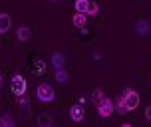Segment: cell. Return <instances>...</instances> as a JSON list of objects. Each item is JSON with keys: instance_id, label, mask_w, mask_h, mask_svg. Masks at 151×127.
I'll list each match as a JSON object with an SVG mask.
<instances>
[{"instance_id": "cell-8", "label": "cell", "mask_w": 151, "mask_h": 127, "mask_svg": "<svg viewBox=\"0 0 151 127\" xmlns=\"http://www.w3.org/2000/svg\"><path fill=\"white\" fill-rule=\"evenodd\" d=\"M135 32H137V36H147L151 32V26L147 20H137L135 22Z\"/></svg>"}, {"instance_id": "cell-13", "label": "cell", "mask_w": 151, "mask_h": 127, "mask_svg": "<svg viewBox=\"0 0 151 127\" xmlns=\"http://www.w3.org/2000/svg\"><path fill=\"white\" fill-rule=\"evenodd\" d=\"M115 109H117V113H121V115H125V113H129V111H131V109H129V105L125 103L123 95H119L117 99H115Z\"/></svg>"}, {"instance_id": "cell-7", "label": "cell", "mask_w": 151, "mask_h": 127, "mask_svg": "<svg viewBox=\"0 0 151 127\" xmlns=\"http://www.w3.org/2000/svg\"><path fill=\"white\" fill-rule=\"evenodd\" d=\"M12 26V18L6 14V12H0V34H6Z\"/></svg>"}, {"instance_id": "cell-21", "label": "cell", "mask_w": 151, "mask_h": 127, "mask_svg": "<svg viewBox=\"0 0 151 127\" xmlns=\"http://www.w3.org/2000/svg\"><path fill=\"white\" fill-rule=\"evenodd\" d=\"M2 82H4V77H2V74H0V88H2Z\"/></svg>"}, {"instance_id": "cell-19", "label": "cell", "mask_w": 151, "mask_h": 127, "mask_svg": "<svg viewBox=\"0 0 151 127\" xmlns=\"http://www.w3.org/2000/svg\"><path fill=\"white\" fill-rule=\"evenodd\" d=\"M16 97H18V105H20V107H24V109H28V105H30L28 95H26V93H22V95H16Z\"/></svg>"}, {"instance_id": "cell-1", "label": "cell", "mask_w": 151, "mask_h": 127, "mask_svg": "<svg viewBox=\"0 0 151 127\" xmlns=\"http://www.w3.org/2000/svg\"><path fill=\"white\" fill-rule=\"evenodd\" d=\"M36 97H38V101H42V103H50V101L56 99V93H54L50 83H40L36 88Z\"/></svg>"}, {"instance_id": "cell-4", "label": "cell", "mask_w": 151, "mask_h": 127, "mask_svg": "<svg viewBox=\"0 0 151 127\" xmlns=\"http://www.w3.org/2000/svg\"><path fill=\"white\" fill-rule=\"evenodd\" d=\"M121 95H123V99H125V103L129 105V109H131V111H133L137 105H139V93H137L135 90H131V88H125Z\"/></svg>"}, {"instance_id": "cell-12", "label": "cell", "mask_w": 151, "mask_h": 127, "mask_svg": "<svg viewBox=\"0 0 151 127\" xmlns=\"http://www.w3.org/2000/svg\"><path fill=\"white\" fill-rule=\"evenodd\" d=\"M54 77H56V82L62 83V85L70 82V74H68V70H64V67H58L56 74H54Z\"/></svg>"}, {"instance_id": "cell-11", "label": "cell", "mask_w": 151, "mask_h": 127, "mask_svg": "<svg viewBox=\"0 0 151 127\" xmlns=\"http://www.w3.org/2000/svg\"><path fill=\"white\" fill-rule=\"evenodd\" d=\"M16 38L20 40V42H28L32 38V30L28 28V26H20L18 30H16Z\"/></svg>"}, {"instance_id": "cell-18", "label": "cell", "mask_w": 151, "mask_h": 127, "mask_svg": "<svg viewBox=\"0 0 151 127\" xmlns=\"http://www.w3.org/2000/svg\"><path fill=\"white\" fill-rule=\"evenodd\" d=\"M88 16H98L99 14V4L98 2H90V6H88Z\"/></svg>"}, {"instance_id": "cell-10", "label": "cell", "mask_w": 151, "mask_h": 127, "mask_svg": "<svg viewBox=\"0 0 151 127\" xmlns=\"http://www.w3.org/2000/svg\"><path fill=\"white\" fill-rule=\"evenodd\" d=\"M50 60H52V66L56 67V70L66 66V56L62 52H52V58H50Z\"/></svg>"}, {"instance_id": "cell-15", "label": "cell", "mask_w": 151, "mask_h": 127, "mask_svg": "<svg viewBox=\"0 0 151 127\" xmlns=\"http://www.w3.org/2000/svg\"><path fill=\"white\" fill-rule=\"evenodd\" d=\"M91 0H76L74 2V8L76 12H88V6H90Z\"/></svg>"}, {"instance_id": "cell-2", "label": "cell", "mask_w": 151, "mask_h": 127, "mask_svg": "<svg viewBox=\"0 0 151 127\" xmlns=\"http://www.w3.org/2000/svg\"><path fill=\"white\" fill-rule=\"evenodd\" d=\"M96 109H98V115H99V117L107 119V117L115 111V101H113V99H109V97H104V99L96 105Z\"/></svg>"}, {"instance_id": "cell-3", "label": "cell", "mask_w": 151, "mask_h": 127, "mask_svg": "<svg viewBox=\"0 0 151 127\" xmlns=\"http://www.w3.org/2000/svg\"><path fill=\"white\" fill-rule=\"evenodd\" d=\"M26 88H28L26 77H22L20 74L12 75V80H10V90H12L14 95H22V93H26Z\"/></svg>"}, {"instance_id": "cell-17", "label": "cell", "mask_w": 151, "mask_h": 127, "mask_svg": "<svg viewBox=\"0 0 151 127\" xmlns=\"http://www.w3.org/2000/svg\"><path fill=\"white\" fill-rule=\"evenodd\" d=\"M34 74H38V75H44L46 74V62L36 60V64H34Z\"/></svg>"}, {"instance_id": "cell-9", "label": "cell", "mask_w": 151, "mask_h": 127, "mask_svg": "<svg viewBox=\"0 0 151 127\" xmlns=\"http://www.w3.org/2000/svg\"><path fill=\"white\" fill-rule=\"evenodd\" d=\"M36 123L40 127H52L54 125V117L50 115V113H40L36 117Z\"/></svg>"}, {"instance_id": "cell-16", "label": "cell", "mask_w": 151, "mask_h": 127, "mask_svg": "<svg viewBox=\"0 0 151 127\" xmlns=\"http://www.w3.org/2000/svg\"><path fill=\"white\" fill-rule=\"evenodd\" d=\"M104 97H106V93H104V90H101V88H96V90H93V93H91V101H93V103L98 105L99 101L104 99Z\"/></svg>"}, {"instance_id": "cell-14", "label": "cell", "mask_w": 151, "mask_h": 127, "mask_svg": "<svg viewBox=\"0 0 151 127\" xmlns=\"http://www.w3.org/2000/svg\"><path fill=\"white\" fill-rule=\"evenodd\" d=\"M16 125V119L10 115V113H4L0 117V127H14Z\"/></svg>"}, {"instance_id": "cell-20", "label": "cell", "mask_w": 151, "mask_h": 127, "mask_svg": "<svg viewBox=\"0 0 151 127\" xmlns=\"http://www.w3.org/2000/svg\"><path fill=\"white\" fill-rule=\"evenodd\" d=\"M143 115H145V119H147V121H151V105H147V107H145V113H143Z\"/></svg>"}, {"instance_id": "cell-6", "label": "cell", "mask_w": 151, "mask_h": 127, "mask_svg": "<svg viewBox=\"0 0 151 127\" xmlns=\"http://www.w3.org/2000/svg\"><path fill=\"white\" fill-rule=\"evenodd\" d=\"M72 24H74L76 28L83 30V28H86V24H88V14H86V12H76L74 18H72Z\"/></svg>"}, {"instance_id": "cell-5", "label": "cell", "mask_w": 151, "mask_h": 127, "mask_svg": "<svg viewBox=\"0 0 151 127\" xmlns=\"http://www.w3.org/2000/svg\"><path fill=\"white\" fill-rule=\"evenodd\" d=\"M70 119L74 121V123H80V121L86 119V107H83V103L78 101L76 105L70 107Z\"/></svg>"}]
</instances>
